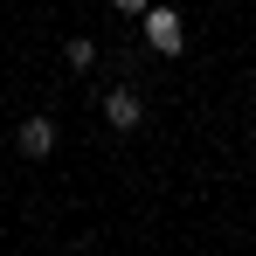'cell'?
<instances>
[{
  "label": "cell",
  "mask_w": 256,
  "mask_h": 256,
  "mask_svg": "<svg viewBox=\"0 0 256 256\" xmlns=\"http://www.w3.org/2000/svg\"><path fill=\"white\" fill-rule=\"evenodd\" d=\"M138 118H146V97H138L132 84L104 90V125H111V132H138Z\"/></svg>",
  "instance_id": "1"
},
{
  "label": "cell",
  "mask_w": 256,
  "mask_h": 256,
  "mask_svg": "<svg viewBox=\"0 0 256 256\" xmlns=\"http://www.w3.org/2000/svg\"><path fill=\"white\" fill-rule=\"evenodd\" d=\"M146 48H152V56H180V14H173V7H146Z\"/></svg>",
  "instance_id": "2"
},
{
  "label": "cell",
  "mask_w": 256,
  "mask_h": 256,
  "mask_svg": "<svg viewBox=\"0 0 256 256\" xmlns=\"http://www.w3.org/2000/svg\"><path fill=\"white\" fill-rule=\"evenodd\" d=\"M14 146H21V160H48L56 152V118H21V132H14Z\"/></svg>",
  "instance_id": "3"
},
{
  "label": "cell",
  "mask_w": 256,
  "mask_h": 256,
  "mask_svg": "<svg viewBox=\"0 0 256 256\" xmlns=\"http://www.w3.org/2000/svg\"><path fill=\"white\" fill-rule=\"evenodd\" d=\"M62 62H70V70H90V62H97V42H90V35L62 42Z\"/></svg>",
  "instance_id": "4"
},
{
  "label": "cell",
  "mask_w": 256,
  "mask_h": 256,
  "mask_svg": "<svg viewBox=\"0 0 256 256\" xmlns=\"http://www.w3.org/2000/svg\"><path fill=\"white\" fill-rule=\"evenodd\" d=\"M111 7H118V14H146L152 0H111Z\"/></svg>",
  "instance_id": "5"
}]
</instances>
